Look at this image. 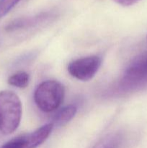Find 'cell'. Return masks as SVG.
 Masks as SVG:
<instances>
[{
	"label": "cell",
	"mask_w": 147,
	"mask_h": 148,
	"mask_svg": "<svg viewBox=\"0 0 147 148\" xmlns=\"http://www.w3.org/2000/svg\"><path fill=\"white\" fill-rule=\"evenodd\" d=\"M48 137V129L41 127L33 132L14 137L4 143L0 148H36L43 144Z\"/></svg>",
	"instance_id": "obj_5"
},
{
	"label": "cell",
	"mask_w": 147,
	"mask_h": 148,
	"mask_svg": "<svg viewBox=\"0 0 147 148\" xmlns=\"http://www.w3.org/2000/svg\"><path fill=\"white\" fill-rule=\"evenodd\" d=\"M147 84V52L136 56L126 68L121 80L125 90H133Z\"/></svg>",
	"instance_id": "obj_3"
},
{
	"label": "cell",
	"mask_w": 147,
	"mask_h": 148,
	"mask_svg": "<svg viewBox=\"0 0 147 148\" xmlns=\"http://www.w3.org/2000/svg\"><path fill=\"white\" fill-rule=\"evenodd\" d=\"M53 17L54 14L53 13L43 12L31 17H20L8 23L5 27V30L8 32H12L20 29L29 28L48 21Z\"/></svg>",
	"instance_id": "obj_6"
},
{
	"label": "cell",
	"mask_w": 147,
	"mask_h": 148,
	"mask_svg": "<svg viewBox=\"0 0 147 148\" xmlns=\"http://www.w3.org/2000/svg\"><path fill=\"white\" fill-rule=\"evenodd\" d=\"M64 87L56 80L41 82L34 92V101L40 111L50 112L57 109L64 98Z\"/></svg>",
	"instance_id": "obj_2"
},
{
	"label": "cell",
	"mask_w": 147,
	"mask_h": 148,
	"mask_svg": "<svg viewBox=\"0 0 147 148\" xmlns=\"http://www.w3.org/2000/svg\"><path fill=\"white\" fill-rule=\"evenodd\" d=\"M117 4L123 7H129L139 1L140 0H113Z\"/></svg>",
	"instance_id": "obj_11"
},
{
	"label": "cell",
	"mask_w": 147,
	"mask_h": 148,
	"mask_svg": "<svg viewBox=\"0 0 147 148\" xmlns=\"http://www.w3.org/2000/svg\"><path fill=\"white\" fill-rule=\"evenodd\" d=\"M21 0H0V18L10 12Z\"/></svg>",
	"instance_id": "obj_10"
},
{
	"label": "cell",
	"mask_w": 147,
	"mask_h": 148,
	"mask_svg": "<svg viewBox=\"0 0 147 148\" xmlns=\"http://www.w3.org/2000/svg\"><path fill=\"white\" fill-rule=\"evenodd\" d=\"M128 140L122 131H117L106 134L92 148H127Z\"/></svg>",
	"instance_id": "obj_7"
},
{
	"label": "cell",
	"mask_w": 147,
	"mask_h": 148,
	"mask_svg": "<svg viewBox=\"0 0 147 148\" xmlns=\"http://www.w3.org/2000/svg\"><path fill=\"white\" fill-rule=\"evenodd\" d=\"M22 103L18 95L10 90L0 92V132L4 135L14 132L20 124Z\"/></svg>",
	"instance_id": "obj_1"
},
{
	"label": "cell",
	"mask_w": 147,
	"mask_h": 148,
	"mask_svg": "<svg viewBox=\"0 0 147 148\" xmlns=\"http://www.w3.org/2000/svg\"><path fill=\"white\" fill-rule=\"evenodd\" d=\"M102 59L96 55L75 59L69 64L67 70L73 77L81 81L92 79L99 70Z\"/></svg>",
	"instance_id": "obj_4"
},
{
	"label": "cell",
	"mask_w": 147,
	"mask_h": 148,
	"mask_svg": "<svg viewBox=\"0 0 147 148\" xmlns=\"http://www.w3.org/2000/svg\"><path fill=\"white\" fill-rule=\"evenodd\" d=\"M77 108L75 105L71 104L61 108L53 117L51 123L53 127H61L66 125L76 115Z\"/></svg>",
	"instance_id": "obj_8"
},
{
	"label": "cell",
	"mask_w": 147,
	"mask_h": 148,
	"mask_svg": "<svg viewBox=\"0 0 147 148\" xmlns=\"http://www.w3.org/2000/svg\"><path fill=\"white\" fill-rule=\"evenodd\" d=\"M8 83L12 86L18 88H24L28 86L30 75L24 71H19L8 78Z\"/></svg>",
	"instance_id": "obj_9"
}]
</instances>
